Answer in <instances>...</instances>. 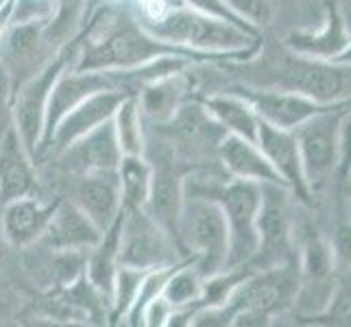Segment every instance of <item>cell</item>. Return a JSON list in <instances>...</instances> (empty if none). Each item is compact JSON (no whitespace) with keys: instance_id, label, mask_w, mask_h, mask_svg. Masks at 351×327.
<instances>
[{"instance_id":"36","label":"cell","mask_w":351,"mask_h":327,"mask_svg":"<svg viewBox=\"0 0 351 327\" xmlns=\"http://www.w3.org/2000/svg\"><path fill=\"white\" fill-rule=\"evenodd\" d=\"M332 321L334 323H341V325H351V288H343V290H336L334 293V299L328 308Z\"/></svg>"},{"instance_id":"14","label":"cell","mask_w":351,"mask_h":327,"mask_svg":"<svg viewBox=\"0 0 351 327\" xmlns=\"http://www.w3.org/2000/svg\"><path fill=\"white\" fill-rule=\"evenodd\" d=\"M68 199L75 203L101 232H105V229L123 214V197H120L118 171L77 175L75 186H72V195Z\"/></svg>"},{"instance_id":"33","label":"cell","mask_w":351,"mask_h":327,"mask_svg":"<svg viewBox=\"0 0 351 327\" xmlns=\"http://www.w3.org/2000/svg\"><path fill=\"white\" fill-rule=\"evenodd\" d=\"M338 171L345 177L351 171V109H345L338 129Z\"/></svg>"},{"instance_id":"17","label":"cell","mask_w":351,"mask_h":327,"mask_svg":"<svg viewBox=\"0 0 351 327\" xmlns=\"http://www.w3.org/2000/svg\"><path fill=\"white\" fill-rule=\"evenodd\" d=\"M103 238V232L83 214L75 203L59 197L40 245L53 251H90Z\"/></svg>"},{"instance_id":"38","label":"cell","mask_w":351,"mask_h":327,"mask_svg":"<svg viewBox=\"0 0 351 327\" xmlns=\"http://www.w3.org/2000/svg\"><path fill=\"white\" fill-rule=\"evenodd\" d=\"M334 64H345V66H351V42H349V46L345 48V51L334 59Z\"/></svg>"},{"instance_id":"9","label":"cell","mask_w":351,"mask_h":327,"mask_svg":"<svg viewBox=\"0 0 351 327\" xmlns=\"http://www.w3.org/2000/svg\"><path fill=\"white\" fill-rule=\"evenodd\" d=\"M349 105L351 103L334 105L295 129L310 192L325 186V181L338 168V129H341V118Z\"/></svg>"},{"instance_id":"25","label":"cell","mask_w":351,"mask_h":327,"mask_svg":"<svg viewBox=\"0 0 351 327\" xmlns=\"http://www.w3.org/2000/svg\"><path fill=\"white\" fill-rule=\"evenodd\" d=\"M90 0H53V14L44 22V44L59 51L86 27Z\"/></svg>"},{"instance_id":"37","label":"cell","mask_w":351,"mask_h":327,"mask_svg":"<svg viewBox=\"0 0 351 327\" xmlns=\"http://www.w3.org/2000/svg\"><path fill=\"white\" fill-rule=\"evenodd\" d=\"M14 5L16 0H7L5 5H0V40L5 38L9 27L14 24Z\"/></svg>"},{"instance_id":"21","label":"cell","mask_w":351,"mask_h":327,"mask_svg":"<svg viewBox=\"0 0 351 327\" xmlns=\"http://www.w3.org/2000/svg\"><path fill=\"white\" fill-rule=\"evenodd\" d=\"M216 155L225 168V173L234 179H247L258 181V184H284V179L277 175V171L266 160L262 149L256 142L247 138L234 136V133H225L221 138Z\"/></svg>"},{"instance_id":"39","label":"cell","mask_w":351,"mask_h":327,"mask_svg":"<svg viewBox=\"0 0 351 327\" xmlns=\"http://www.w3.org/2000/svg\"><path fill=\"white\" fill-rule=\"evenodd\" d=\"M347 177H349V179H351V171H349V175H347Z\"/></svg>"},{"instance_id":"18","label":"cell","mask_w":351,"mask_h":327,"mask_svg":"<svg viewBox=\"0 0 351 327\" xmlns=\"http://www.w3.org/2000/svg\"><path fill=\"white\" fill-rule=\"evenodd\" d=\"M57 199L44 203L35 195H24L18 199L5 201L3 214H0V234L9 247L18 251L35 245L53 216Z\"/></svg>"},{"instance_id":"1","label":"cell","mask_w":351,"mask_h":327,"mask_svg":"<svg viewBox=\"0 0 351 327\" xmlns=\"http://www.w3.org/2000/svg\"><path fill=\"white\" fill-rule=\"evenodd\" d=\"M72 42H75V59L70 68L75 70H136L151 64L153 59L168 55L186 57L190 62H208L184 46L155 38L142 27L138 18L112 9L99 11Z\"/></svg>"},{"instance_id":"6","label":"cell","mask_w":351,"mask_h":327,"mask_svg":"<svg viewBox=\"0 0 351 327\" xmlns=\"http://www.w3.org/2000/svg\"><path fill=\"white\" fill-rule=\"evenodd\" d=\"M72 59H75V42H68L59 51H55V55L42 68L31 72L16 86L14 127L35 162H38V151L44 138L48 99H51L55 81L62 77V72L68 66H72Z\"/></svg>"},{"instance_id":"23","label":"cell","mask_w":351,"mask_h":327,"mask_svg":"<svg viewBox=\"0 0 351 327\" xmlns=\"http://www.w3.org/2000/svg\"><path fill=\"white\" fill-rule=\"evenodd\" d=\"M123 216H125V210L103 232V238H101L99 245L88 251V262H86V280L92 284V288L96 290V293L103 297V301L110 310H112V299H114L116 273H118V264H120L118 251H120V229H123Z\"/></svg>"},{"instance_id":"10","label":"cell","mask_w":351,"mask_h":327,"mask_svg":"<svg viewBox=\"0 0 351 327\" xmlns=\"http://www.w3.org/2000/svg\"><path fill=\"white\" fill-rule=\"evenodd\" d=\"M288 188L282 184H262V203L258 212L260 249L249 269L262 271L286 264L293 256V223L286 199Z\"/></svg>"},{"instance_id":"11","label":"cell","mask_w":351,"mask_h":327,"mask_svg":"<svg viewBox=\"0 0 351 327\" xmlns=\"http://www.w3.org/2000/svg\"><path fill=\"white\" fill-rule=\"evenodd\" d=\"M334 293V249L323 236H310L301 256L299 288L293 304L306 317H321L328 312Z\"/></svg>"},{"instance_id":"12","label":"cell","mask_w":351,"mask_h":327,"mask_svg":"<svg viewBox=\"0 0 351 327\" xmlns=\"http://www.w3.org/2000/svg\"><path fill=\"white\" fill-rule=\"evenodd\" d=\"M131 92L125 90H101L90 94L86 101H81L77 107L59 120L51 140H48L46 155H59L66 151L72 142L86 136L88 131L96 129L99 125L112 120L118 105L123 103Z\"/></svg>"},{"instance_id":"26","label":"cell","mask_w":351,"mask_h":327,"mask_svg":"<svg viewBox=\"0 0 351 327\" xmlns=\"http://www.w3.org/2000/svg\"><path fill=\"white\" fill-rule=\"evenodd\" d=\"M153 166L147 155H123L118 164L123 210H142L149 201Z\"/></svg>"},{"instance_id":"2","label":"cell","mask_w":351,"mask_h":327,"mask_svg":"<svg viewBox=\"0 0 351 327\" xmlns=\"http://www.w3.org/2000/svg\"><path fill=\"white\" fill-rule=\"evenodd\" d=\"M140 20V18H138ZM151 35L168 44L184 46L205 59H249L256 57L262 40L260 31L245 24L205 14L190 5H168L162 16L140 20Z\"/></svg>"},{"instance_id":"28","label":"cell","mask_w":351,"mask_h":327,"mask_svg":"<svg viewBox=\"0 0 351 327\" xmlns=\"http://www.w3.org/2000/svg\"><path fill=\"white\" fill-rule=\"evenodd\" d=\"M44 22H14L7 31V46L14 62H31L44 44Z\"/></svg>"},{"instance_id":"35","label":"cell","mask_w":351,"mask_h":327,"mask_svg":"<svg viewBox=\"0 0 351 327\" xmlns=\"http://www.w3.org/2000/svg\"><path fill=\"white\" fill-rule=\"evenodd\" d=\"M181 3L195 7V9H201V11H205V14H212V16L225 18L229 22H236V24H245V27H251V24H247L242 18H238L234 11L223 3V0H181Z\"/></svg>"},{"instance_id":"22","label":"cell","mask_w":351,"mask_h":327,"mask_svg":"<svg viewBox=\"0 0 351 327\" xmlns=\"http://www.w3.org/2000/svg\"><path fill=\"white\" fill-rule=\"evenodd\" d=\"M190 90V81L186 70L173 72L160 79H153L138 90V101L142 116L155 127L171 123L179 107L186 103V94Z\"/></svg>"},{"instance_id":"32","label":"cell","mask_w":351,"mask_h":327,"mask_svg":"<svg viewBox=\"0 0 351 327\" xmlns=\"http://www.w3.org/2000/svg\"><path fill=\"white\" fill-rule=\"evenodd\" d=\"M53 14V0H16L14 22H46Z\"/></svg>"},{"instance_id":"27","label":"cell","mask_w":351,"mask_h":327,"mask_svg":"<svg viewBox=\"0 0 351 327\" xmlns=\"http://www.w3.org/2000/svg\"><path fill=\"white\" fill-rule=\"evenodd\" d=\"M114 129L123 155H144L147 149V133H144V116L140 109L138 94H129L118 105L114 114Z\"/></svg>"},{"instance_id":"4","label":"cell","mask_w":351,"mask_h":327,"mask_svg":"<svg viewBox=\"0 0 351 327\" xmlns=\"http://www.w3.org/2000/svg\"><path fill=\"white\" fill-rule=\"evenodd\" d=\"M179 251L203 277L225 271L229 234L219 201L184 184V205L177 223Z\"/></svg>"},{"instance_id":"19","label":"cell","mask_w":351,"mask_h":327,"mask_svg":"<svg viewBox=\"0 0 351 327\" xmlns=\"http://www.w3.org/2000/svg\"><path fill=\"white\" fill-rule=\"evenodd\" d=\"M38 175L35 160L24 147L20 133L11 125L0 133V201L35 195Z\"/></svg>"},{"instance_id":"31","label":"cell","mask_w":351,"mask_h":327,"mask_svg":"<svg viewBox=\"0 0 351 327\" xmlns=\"http://www.w3.org/2000/svg\"><path fill=\"white\" fill-rule=\"evenodd\" d=\"M14 77L0 62V133L14 125Z\"/></svg>"},{"instance_id":"20","label":"cell","mask_w":351,"mask_h":327,"mask_svg":"<svg viewBox=\"0 0 351 327\" xmlns=\"http://www.w3.org/2000/svg\"><path fill=\"white\" fill-rule=\"evenodd\" d=\"M351 42V33L347 31L345 18L338 9L336 0H328L325 3V22L319 31H290L284 40V46L290 53L314 57V59H334L341 55Z\"/></svg>"},{"instance_id":"34","label":"cell","mask_w":351,"mask_h":327,"mask_svg":"<svg viewBox=\"0 0 351 327\" xmlns=\"http://www.w3.org/2000/svg\"><path fill=\"white\" fill-rule=\"evenodd\" d=\"M175 308L168 304V301L160 295L155 297L153 301H149L147 308L142 312V325L147 327H166L168 321H171Z\"/></svg>"},{"instance_id":"3","label":"cell","mask_w":351,"mask_h":327,"mask_svg":"<svg viewBox=\"0 0 351 327\" xmlns=\"http://www.w3.org/2000/svg\"><path fill=\"white\" fill-rule=\"evenodd\" d=\"M256 83L262 88L304 94L321 105L351 103V66L304 57L290 53L288 48L282 57H273L260 68Z\"/></svg>"},{"instance_id":"7","label":"cell","mask_w":351,"mask_h":327,"mask_svg":"<svg viewBox=\"0 0 351 327\" xmlns=\"http://www.w3.org/2000/svg\"><path fill=\"white\" fill-rule=\"evenodd\" d=\"M181 256L175 240L149 216L147 210H125L123 229H120L118 262L140 271L160 269V266L179 264Z\"/></svg>"},{"instance_id":"13","label":"cell","mask_w":351,"mask_h":327,"mask_svg":"<svg viewBox=\"0 0 351 327\" xmlns=\"http://www.w3.org/2000/svg\"><path fill=\"white\" fill-rule=\"evenodd\" d=\"M240 96L251 103V107L256 109V114L260 120L269 125H275L280 129L295 131L310 120L312 116H317L325 109H330L334 105H321L317 101L308 99L304 94L290 92V90H280V88H236Z\"/></svg>"},{"instance_id":"30","label":"cell","mask_w":351,"mask_h":327,"mask_svg":"<svg viewBox=\"0 0 351 327\" xmlns=\"http://www.w3.org/2000/svg\"><path fill=\"white\" fill-rule=\"evenodd\" d=\"M223 3L232 9L238 18H242L258 31L269 27L275 14L273 0H223Z\"/></svg>"},{"instance_id":"29","label":"cell","mask_w":351,"mask_h":327,"mask_svg":"<svg viewBox=\"0 0 351 327\" xmlns=\"http://www.w3.org/2000/svg\"><path fill=\"white\" fill-rule=\"evenodd\" d=\"M147 271L140 269H131V266L118 264V273H116V284H114V299H112V310H110V319L114 325H120L123 314L129 310L133 304V299L138 295L140 282Z\"/></svg>"},{"instance_id":"16","label":"cell","mask_w":351,"mask_h":327,"mask_svg":"<svg viewBox=\"0 0 351 327\" xmlns=\"http://www.w3.org/2000/svg\"><path fill=\"white\" fill-rule=\"evenodd\" d=\"M256 144L262 149L264 157L271 162L277 175L284 179L286 188L293 190L301 201H310V188L304 175V164H301L295 131L280 129L260 120Z\"/></svg>"},{"instance_id":"5","label":"cell","mask_w":351,"mask_h":327,"mask_svg":"<svg viewBox=\"0 0 351 327\" xmlns=\"http://www.w3.org/2000/svg\"><path fill=\"white\" fill-rule=\"evenodd\" d=\"M186 186L195 188L203 195L219 201L227 221L229 249L225 269H242L256 258L260 249L258 234V212L262 203V184L247 179H229V181H197L186 179Z\"/></svg>"},{"instance_id":"24","label":"cell","mask_w":351,"mask_h":327,"mask_svg":"<svg viewBox=\"0 0 351 327\" xmlns=\"http://www.w3.org/2000/svg\"><path fill=\"white\" fill-rule=\"evenodd\" d=\"M199 103L221 125L225 133H234V136L247 138L251 142L258 140L260 116L256 114V109L251 107V103L245 96H240L238 92L232 90L227 94H210Z\"/></svg>"},{"instance_id":"8","label":"cell","mask_w":351,"mask_h":327,"mask_svg":"<svg viewBox=\"0 0 351 327\" xmlns=\"http://www.w3.org/2000/svg\"><path fill=\"white\" fill-rule=\"evenodd\" d=\"M147 149L153 151L144 153L149 157L153 166V177H151V192L149 201L144 205V210L149 216L160 225L164 232L177 242V223L181 214V205H184V184H186V173L181 171V160L177 155V149L173 142L160 140L155 144V149L147 142ZM144 149V151H147Z\"/></svg>"},{"instance_id":"15","label":"cell","mask_w":351,"mask_h":327,"mask_svg":"<svg viewBox=\"0 0 351 327\" xmlns=\"http://www.w3.org/2000/svg\"><path fill=\"white\" fill-rule=\"evenodd\" d=\"M59 160L70 173H101V171H118V164L123 160V149H120L114 120L99 125L96 129L88 131L86 136L72 142L66 151H62Z\"/></svg>"}]
</instances>
